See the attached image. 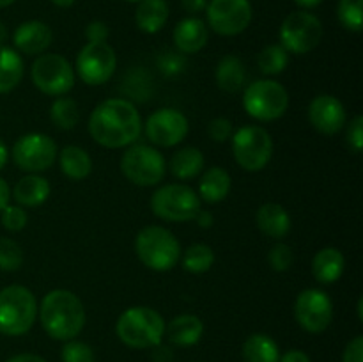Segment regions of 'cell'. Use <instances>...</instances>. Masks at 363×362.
Here are the masks:
<instances>
[{
    "label": "cell",
    "mask_w": 363,
    "mask_h": 362,
    "mask_svg": "<svg viewBox=\"0 0 363 362\" xmlns=\"http://www.w3.org/2000/svg\"><path fill=\"white\" fill-rule=\"evenodd\" d=\"M89 133L99 146L121 149L131 146L142 133V119L137 106L124 98H110L99 103L89 116Z\"/></svg>",
    "instance_id": "obj_1"
},
{
    "label": "cell",
    "mask_w": 363,
    "mask_h": 362,
    "mask_svg": "<svg viewBox=\"0 0 363 362\" xmlns=\"http://www.w3.org/2000/svg\"><path fill=\"white\" fill-rule=\"evenodd\" d=\"M39 319L50 337L57 341L74 339L85 327V307L69 290H53L39 305Z\"/></svg>",
    "instance_id": "obj_2"
},
{
    "label": "cell",
    "mask_w": 363,
    "mask_h": 362,
    "mask_svg": "<svg viewBox=\"0 0 363 362\" xmlns=\"http://www.w3.org/2000/svg\"><path fill=\"white\" fill-rule=\"evenodd\" d=\"M116 334L126 346L145 350L162 343L165 336V319L156 309L137 305L117 318Z\"/></svg>",
    "instance_id": "obj_3"
},
{
    "label": "cell",
    "mask_w": 363,
    "mask_h": 362,
    "mask_svg": "<svg viewBox=\"0 0 363 362\" xmlns=\"http://www.w3.org/2000/svg\"><path fill=\"white\" fill-rule=\"evenodd\" d=\"M135 252L138 259L155 272L172 270L183 254L177 238L162 226L144 227L135 238Z\"/></svg>",
    "instance_id": "obj_4"
},
{
    "label": "cell",
    "mask_w": 363,
    "mask_h": 362,
    "mask_svg": "<svg viewBox=\"0 0 363 362\" xmlns=\"http://www.w3.org/2000/svg\"><path fill=\"white\" fill-rule=\"evenodd\" d=\"M38 302L28 287L13 284L0 290V334L23 336L34 327Z\"/></svg>",
    "instance_id": "obj_5"
},
{
    "label": "cell",
    "mask_w": 363,
    "mask_h": 362,
    "mask_svg": "<svg viewBox=\"0 0 363 362\" xmlns=\"http://www.w3.org/2000/svg\"><path fill=\"white\" fill-rule=\"evenodd\" d=\"M233 155L238 165L248 172L262 170L273 156V138L262 126L248 124L236 130L230 137Z\"/></svg>",
    "instance_id": "obj_6"
},
{
    "label": "cell",
    "mask_w": 363,
    "mask_h": 362,
    "mask_svg": "<svg viewBox=\"0 0 363 362\" xmlns=\"http://www.w3.org/2000/svg\"><path fill=\"white\" fill-rule=\"evenodd\" d=\"M151 209L167 222H190L201 209V197L188 185H163L152 194Z\"/></svg>",
    "instance_id": "obj_7"
},
{
    "label": "cell",
    "mask_w": 363,
    "mask_h": 362,
    "mask_svg": "<svg viewBox=\"0 0 363 362\" xmlns=\"http://www.w3.org/2000/svg\"><path fill=\"white\" fill-rule=\"evenodd\" d=\"M245 112L257 121H277L287 112L289 92L277 80H255L243 92Z\"/></svg>",
    "instance_id": "obj_8"
},
{
    "label": "cell",
    "mask_w": 363,
    "mask_h": 362,
    "mask_svg": "<svg viewBox=\"0 0 363 362\" xmlns=\"http://www.w3.org/2000/svg\"><path fill=\"white\" fill-rule=\"evenodd\" d=\"M121 170L137 187H155L165 177L167 163L162 153L152 146L133 144L121 158Z\"/></svg>",
    "instance_id": "obj_9"
},
{
    "label": "cell",
    "mask_w": 363,
    "mask_h": 362,
    "mask_svg": "<svg viewBox=\"0 0 363 362\" xmlns=\"http://www.w3.org/2000/svg\"><path fill=\"white\" fill-rule=\"evenodd\" d=\"M32 84L48 96H64L73 89L77 73L66 57L59 53H41L32 62Z\"/></svg>",
    "instance_id": "obj_10"
},
{
    "label": "cell",
    "mask_w": 363,
    "mask_h": 362,
    "mask_svg": "<svg viewBox=\"0 0 363 362\" xmlns=\"http://www.w3.org/2000/svg\"><path fill=\"white\" fill-rule=\"evenodd\" d=\"M280 45L289 53L303 55L319 46L323 39V23L308 11L291 13L280 25Z\"/></svg>",
    "instance_id": "obj_11"
},
{
    "label": "cell",
    "mask_w": 363,
    "mask_h": 362,
    "mask_svg": "<svg viewBox=\"0 0 363 362\" xmlns=\"http://www.w3.org/2000/svg\"><path fill=\"white\" fill-rule=\"evenodd\" d=\"M117 67L116 50L108 43H87L74 62V73L87 85H103L112 78Z\"/></svg>",
    "instance_id": "obj_12"
},
{
    "label": "cell",
    "mask_w": 363,
    "mask_h": 362,
    "mask_svg": "<svg viewBox=\"0 0 363 362\" xmlns=\"http://www.w3.org/2000/svg\"><path fill=\"white\" fill-rule=\"evenodd\" d=\"M13 162L18 169L28 174H38L50 169L57 160V144L45 133H27L13 146Z\"/></svg>",
    "instance_id": "obj_13"
},
{
    "label": "cell",
    "mask_w": 363,
    "mask_h": 362,
    "mask_svg": "<svg viewBox=\"0 0 363 362\" xmlns=\"http://www.w3.org/2000/svg\"><path fill=\"white\" fill-rule=\"evenodd\" d=\"M208 25L220 35H238L252 23L250 0H209L206 6Z\"/></svg>",
    "instance_id": "obj_14"
},
{
    "label": "cell",
    "mask_w": 363,
    "mask_h": 362,
    "mask_svg": "<svg viewBox=\"0 0 363 362\" xmlns=\"http://www.w3.org/2000/svg\"><path fill=\"white\" fill-rule=\"evenodd\" d=\"M294 316L298 325L311 334H321L333 319V302L318 287L303 290L294 302Z\"/></svg>",
    "instance_id": "obj_15"
},
{
    "label": "cell",
    "mask_w": 363,
    "mask_h": 362,
    "mask_svg": "<svg viewBox=\"0 0 363 362\" xmlns=\"http://www.w3.org/2000/svg\"><path fill=\"white\" fill-rule=\"evenodd\" d=\"M190 124L177 109H160L147 117L144 124L145 137L158 148H174L184 141Z\"/></svg>",
    "instance_id": "obj_16"
},
{
    "label": "cell",
    "mask_w": 363,
    "mask_h": 362,
    "mask_svg": "<svg viewBox=\"0 0 363 362\" xmlns=\"http://www.w3.org/2000/svg\"><path fill=\"white\" fill-rule=\"evenodd\" d=\"M346 109L342 102L332 94L315 96L308 106V121L323 135H335L346 124Z\"/></svg>",
    "instance_id": "obj_17"
},
{
    "label": "cell",
    "mask_w": 363,
    "mask_h": 362,
    "mask_svg": "<svg viewBox=\"0 0 363 362\" xmlns=\"http://www.w3.org/2000/svg\"><path fill=\"white\" fill-rule=\"evenodd\" d=\"M52 41V28L45 21L39 20H30L18 25L13 34L14 48L25 55H41L50 48Z\"/></svg>",
    "instance_id": "obj_18"
},
{
    "label": "cell",
    "mask_w": 363,
    "mask_h": 362,
    "mask_svg": "<svg viewBox=\"0 0 363 362\" xmlns=\"http://www.w3.org/2000/svg\"><path fill=\"white\" fill-rule=\"evenodd\" d=\"M172 39L174 46L179 53H184V55L199 53L209 41L208 25L201 18H184L174 27Z\"/></svg>",
    "instance_id": "obj_19"
},
{
    "label": "cell",
    "mask_w": 363,
    "mask_h": 362,
    "mask_svg": "<svg viewBox=\"0 0 363 362\" xmlns=\"http://www.w3.org/2000/svg\"><path fill=\"white\" fill-rule=\"evenodd\" d=\"M167 337L176 346H194L204 334V323L195 314H179L165 327Z\"/></svg>",
    "instance_id": "obj_20"
},
{
    "label": "cell",
    "mask_w": 363,
    "mask_h": 362,
    "mask_svg": "<svg viewBox=\"0 0 363 362\" xmlns=\"http://www.w3.org/2000/svg\"><path fill=\"white\" fill-rule=\"evenodd\" d=\"M291 226H293L291 224V215L279 202H266V204L259 208L257 227L266 236L280 240V238H284L289 233Z\"/></svg>",
    "instance_id": "obj_21"
},
{
    "label": "cell",
    "mask_w": 363,
    "mask_h": 362,
    "mask_svg": "<svg viewBox=\"0 0 363 362\" xmlns=\"http://www.w3.org/2000/svg\"><path fill=\"white\" fill-rule=\"evenodd\" d=\"M346 266L344 254L335 247H325L312 259V273L321 284H333L340 279Z\"/></svg>",
    "instance_id": "obj_22"
},
{
    "label": "cell",
    "mask_w": 363,
    "mask_h": 362,
    "mask_svg": "<svg viewBox=\"0 0 363 362\" xmlns=\"http://www.w3.org/2000/svg\"><path fill=\"white\" fill-rule=\"evenodd\" d=\"M13 197L18 206H27V208L41 206L50 197L48 180L39 174H27L14 185Z\"/></svg>",
    "instance_id": "obj_23"
},
{
    "label": "cell",
    "mask_w": 363,
    "mask_h": 362,
    "mask_svg": "<svg viewBox=\"0 0 363 362\" xmlns=\"http://www.w3.org/2000/svg\"><path fill=\"white\" fill-rule=\"evenodd\" d=\"M169 20L167 0H142L135 11V23L145 34H156Z\"/></svg>",
    "instance_id": "obj_24"
},
{
    "label": "cell",
    "mask_w": 363,
    "mask_h": 362,
    "mask_svg": "<svg viewBox=\"0 0 363 362\" xmlns=\"http://www.w3.org/2000/svg\"><path fill=\"white\" fill-rule=\"evenodd\" d=\"M230 185H233V180L225 169L211 167L202 174L201 181H199V197L209 204H216L229 195Z\"/></svg>",
    "instance_id": "obj_25"
},
{
    "label": "cell",
    "mask_w": 363,
    "mask_h": 362,
    "mask_svg": "<svg viewBox=\"0 0 363 362\" xmlns=\"http://www.w3.org/2000/svg\"><path fill=\"white\" fill-rule=\"evenodd\" d=\"M216 85L225 92H238L243 89L245 82H247V70L240 57L236 55H223L218 60V66L215 71Z\"/></svg>",
    "instance_id": "obj_26"
},
{
    "label": "cell",
    "mask_w": 363,
    "mask_h": 362,
    "mask_svg": "<svg viewBox=\"0 0 363 362\" xmlns=\"http://www.w3.org/2000/svg\"><path fill=\"white\" fill-rule=\"evenodd\" d=\"M59 165L64 176L73 181L85 180L92 172V158L80 146H66L59 153Z\"/></svg>",
    "instance_id": "obj_27"
},
{
    "label": "cell",
    "mask_w": 363,
    "mask_h": 362,
    "mask_svg": "<svg viewBox=\"0 0 363 362\" xmlns=\"http://www.w3.org/2000/svg\"><path fill=\"white\" fill-rule=\"evenodd\" d=\"M25 66L20 53L9 46H0V94L11 92L20 85Z\"/></svg>",
    "instance_id": "obj_28"
},
{
    "label": "cell",
    "mask_w": 363,
    "mask_h": 362,
    "mask_svg": "<svg viewBox=\"0 0 363 362\" xmlns=\"http://www.w3.org/2000/svg\"><path fill=\"white\" fill-rule=\"evenodd\" d=\"M202 169H204V155L201 149L194 148V146L176 151L170 160V170L177 180H191V177L199 176Z\"/></svg>",
    "instance_id": "obj_29"
},
{
    "label": "cell",
    "mask_w": 363,
    "mask_h": 362,
    "mask_svg": "<svg viewBox=\"0 0 363 362\" xmlns=\"http://www.w3.org/2000/svg\"><path fill=\"white\" fill-rule=\"evenodd\" d=\"M280 350L275 339L266 334H252L243 344L245 362H279Z\"/></svg>",
    "instance_id": "obj_30"
},
{
    "label": "cell",
    "mask_w": 363,
    "mask_h": 362,
    "mask_svg": "<svg viewBox=\"0 0 363 362\" xmlns=\"http://www.w3.org/2000/svg\"><path fill=\"white\" fill-rule=\"evenodd\" d=\"M183 268L190 273H204L215 263V252L206 243H194L181 254Z\"/></svg>",
    "instance_id": "obj_31"
},
{
    "label": "cell",
    "mask_w": 363,
    "mask_h": 362,
    "mask_svg": "<svg viewBox=\"0 0 363 362\" xmlns=\"http://www.w3.org/2000/svg\"><path fill=\"white\" fill-rule=\"evenodd\" d=\"M50 117L60 130H73L80 121V109L77 102L67 96H59L50 106Z\"/></svg>",
    "instance_id": "obj_32"
},
{
    "label": "cell",
    "mask_w": 363,
    "mask_h": 362,
    "mask_svg": "<svg viewBox=\"0 0 363 362\" xmlns=\"http://www.w3.org/2000/svg\"><path fill=\"white\" fill-rule=\"evenodd\" d=\"M289 64V52L282 45H268L257 57L259 70L264 75H280Z\"/></svg>",
    "instance_id": "obj_33"
},
{
    "label": "cell",
    "mask_w": 363,
    "mask_h": 362,
    "mask_svg": "<svg viewBox=\"0 0 363 362\" xmlns=\"http://www.w3.org/2000/svg\"><path fill=\"white\" fill-rule=\"evenodd\" d=\"M363 0H339L337 16L342 27L350 32H360L363 27Z\"/></svg>",
    "instance_id": "obj_34"
},
{
    "label": "cell",
    "mask_w": 363,
    "mask_h": 362,
    "mask_svg": "<svg viewBox=\"0 0 363 362\" xmlns=\"http://www.w3.org/2000/svg\"><path fill=\"white\" fill-rule=\"evenodd\" d=\"M23 265V251L11 238H0V270L16 272Z\"/></svg>",
    "instance_id": "obj_35"
},
{
    "label": "cell",
    "mask_w": 363,
    "mask_h": 362,
    "mask_svg": "<svg viewBox=\"0 0 363 362\" xmlns=\"http://www.w3.org/2000/svg\"><path fill=\"white\" fill-rule=\"evenodd\" d=\"M60 358L62 362H94V350L89 346L87 343H82V341L69 339L66 341V344L62 346L60 351Z\"/></svg>",
    "instance_id": "obj_36"
},
{
    "label": "cell",
    "mask_w": 363,
    "mask_h": 362,
    "mask_svg": "<svg viewBox=\"0 0 363 362\" xmlns=\"http://www.w3.org/2000/svg\"><path fill=\"white\" fill-rule=\"evenodd\" d=\"M268 261H269V266H272L275 272H287V270L293 266V261H294L293 248H291L287 243H280L279 241V243L273 245L272 251H269Z\"/></svg>",
    "instance_id": "obj_37"
},
{
    "label": "cell",
    "mask_w": 363,
    "mask_h": 362,
    "mask_svg": "<svg viewBox=\"0 0 363 362\" xmlns=\"http://www.w3.org/2000/svg\"><path fill=\"white\" fill-rule=\"evenodd\" d=\"M2 226L6 227L7 231H11V233H18V231L25 229V226H27V212L23 209V206H11L7 204L6 208L2 209Z\"/></svg>",
    "instance_id": "obj_38"
},
{
    "label": "cell",
    "mask_w": 363,
    "mask_h": 362,
    "mask_svg": "<svg viewBox=\"0 0 363 362\" xmlns=\"http://www.w3.org/2000/svg\"><path fill=\"white\" fill-rule=\"evenodd\" d=\"M208 133L215 142H225L233 137L234 126L230 123V119H227V117H215L209 123Z\"/></svg>",
    "instance_id": "obj_39"
},
{
    "label": "cell",
    "mask_w": 363,
    "mask_h": 362,
    "mask_svg": "<svg viewBox=\"0 0 363 362\" xmlns=\"http://www.w3.org/2000/svg\"><path fill=\"white\" fill-rule=\"evenodd\" d=\"M158 66L165 75H177L184 70V57L179 52H165L158 57Z\"/></svg>",
    "instance_id": "obj_40"
},
{
    "label": "cell",
    "mask_w": 363,
    "mask_h": 362,
    "mask_svg": "<svg viewBox=\"0 0 363 362\" xmlns=\"http://www.w3.org/2000/svg\"><path fill=\"white\" fill-rule=\"evenodd\" d=\"M347 146L353 153H360L363 148V117L357 116L351 119L350 128H347Z\"/></svg>",
    "instance_id": "obj_41"
},
{
    "label": "cell",
    "mask_w": 363,
    "mask_h": 362,
    "mask_svg": "<svg viewBox=\"0 0 363 362\" xmlns=\"http://www.w3.org/2000/svg\"><path fill=\"white\" fill-rule=\"evenodd\" d=\"M108 25L103 23V21L94 20L85 27V38L87 43H105L108 39Z\"/></svg>",
    "instance_id": "obj_42"
},
{
    "label": "cell",
    "mask_w": 363,
    "mask_h": 362,
    "mask_svg": "<svg viewBox=\"0 0 363 362\" xmlns=\"http://www.w3.org/2000/svg\"><path fill=\"white\" fill-rule=\"evenodd\" d=\"M342 362H363V337L357 336L347 343Z\"/></svg>",
    "instance_id": "obj_43"
},
{
    "label": "cell",
    "mask_w": 363,
    "mask_h": 362,
    "mask_svg": "<svg viewBox=\"0 0 363 362\" xmlns=\"http://www.w3.org/2000/svg\"><path fill=\"white\" fill-rule=\"evenodd\" d=\"M152 362H172L174 361V353H172V348L165 346V344H156L152 346Z\"/></svg>",
    "instance_id": "obj_44"
},
{
    "label": "cell",
    "mask_w": 363,
    "mask_h": 362,
    "mask_svg": "<svg viewBox=\"0 0 363 362\" xmlns=\"http://www.w3.org/2000/svg\"><path fill=\"white\" fill-rule=\"evenodd\" d=\"M181 6L186 13L190 14H199L202 11H206V6H208V0H181Z\"/></svg>",
    "instance_id": "obj_45"
},
{
    "label": "cell",
    "mask_w": 363,
    "mask_h": 362,
    "mask_svg": "<svg viewBox=\"0 0 363 362\" xmlns=\"http://www.w3.org/2000/svg\"><path fill=\"white\" fill-rule=\"evenodd\" d=\"M279 362H311V357L301 350H289L280 355Z\"/></svg>",
    "instance_id": "obj_46"
},
{
    "label": "cell",
    "mask_w": 363,
    "mask_h": 362,
    "mask_svg": "<svg viewBox=\"0 0 363 362\" xmlns=\"http://www.w3.org/2000/svg\"><path fill=\"white\" fill-rule=\"evenodd\" d=\"M195 222L199 224V227H202V229H209V227L215 224V219H213V213L208 212V209H199V213L195 215Z\"/></svg>",
    "instance_id": "obj_47"
},
{
    "label": "cell",
    "mask_w": 363,
    "mask_h": 362,
    "mask_svg": "<svg viewBox=\"0 0 363 362\" xmlns=\"http://www.w3.org/2000/svg\"><path fill=\"white\" fill-rule=\"evenodd\" d=\"M9 199H11V190H9V185L6 183L4 177H0V212L9 204Z\"/></svg>",
    "instance_id": "obj_48"
},
{
    "label": "cell",
    "mask_w": 363,
    "mask_h": 362,
    "mask_svg": "<svg viewBox=\"0 0 363 362\" xmlns=\"http://www.w3.org/2000/svg\"><path fill=\"white\" fill-rule=\"evenodd\" d=\"M6 362H46V361L43 357H39V355H34V353H18V355H14V357L7 358Z\"/></svg>",
    "instance_id": "obj_49"
},
{
    "label": "cell",
    "mask_w": 363,
    "mask_h": 362,
    "mask_svg": "<svg viewBox=\"0 0 363 362\" xmlns=\"http://www.w3.org/2000/svg\"><path fill=\"white\" fill-rule=\"evenodd\" d=\"M293 2L296 4L298 7H301L303 11H307V9H314V7H318L323 0H293Z\"/></svg>",
    "instance_id": "obj_50"
},
{
    "label": "cell",
    "mask_w": 363,
    "mask_h": 362,
    "mask_svg": "<svg viewBox=\"0 0 363 362\" xmlns=\"http://www.w3.org/2000/svg\"><path fill=\"white\" fill-rule=\"evenodd\" d=\"M7 158H9V149H7L6 142H4L2 138H0V170H2L4 167H6Z\"/></svg>",
    "instance_id": "obj_51"
},
{
    "label": "cell",
    "mask_w": 363,
    "mask_h": 362,
    "mask_svg": "<svg viewBox=\"0 0 363 362\" xmlns=\"http://www.w3.org/2000/svg\"><path fill=\"white\" fill-rule=\"evenodd\" d=\"M50 2L55 4L57 7H69V6H73L74 0H50Z\"/></svg>",
    "instance_id": "obj_52"
},
{
    "label": "cell",
    "mask_w": 363,
    "mask_h": 362,
    "mask_svg": "<svg viewBox=\"0 0 363 362\" xmlns=\"http://www.w3.org/2000/svg\"><path fill=\"white\" fill-rule=\"evenodd\" d=\"M6 39H7V27L0 21V46H4Z\"/></svg>",
    "instance_id": "obj_53"
},
{
    "label": "cell",
    "mask_w": 363,
    "mask_h": 362,
    "mask_svg": "<svg viewBox=\"0 0 363 362\" xmlns=\"http://www.w3.org/2000/svg\"><path fill=\"white\" fill-rule=\"evenodd\" d=\"M357 311H358V318L363 319V300H362V298H360V300H358Z\"/></svg>",
    "instance_id": "obj_54"
},
{
    "label": "cell",
    "mask_w": 363,
    "mask_h": 362,
    "mask_svg": "<svg viewBox=\"0 0 363 362\" xmlns=\"http://www.w3.org/2000/svg\"><path fill=\"white\" fill-rule=\"evenodd\" d=\"M14 2H16V0H0V9H2V7L13 6Z\"/></svg>",
    "instance_id": "obj_55"
},
{
    "label": "cell",
    "mask_w": 363,
    "mask_h": 362,
    "mask_svg": "<svg viewBox=\"0 0 363 362\" xmlns=\"http://www.w3.org/2000/svg\"><path fill=\"white\" fill-rule=\"evenodd\" d=\"M126 2H133V4H138V2H142V0H126Z\"/></svg>",
    "instance_id": "obj_56"
}]
</instances>
